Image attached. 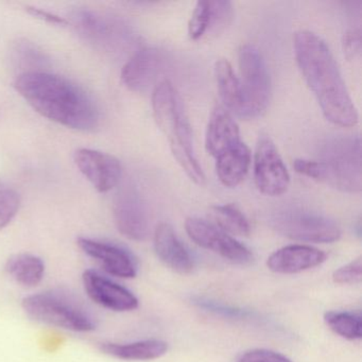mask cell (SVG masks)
Masks as SVG:
<instances>
[{"label": "cell", "mask_w": 362, "mask_h": 362, "mask_svg": "<svg viewBox=\"0 0 362 362\" xmlns=\"http://www.w3.org/2000/svg\"><path fill=\"white\" fill-rule=\"evenodd\" d=\"M215 76L220 98L226 110L241 117L243 110V93L239 78L235 74L232 64L226 59H220L215 64Z\"/></svg>", "instance_id": "cell-21"}, {"label": "cell", "mask_w": 362, "mask_h": 362, "mask_svg": "<svg viewBox=\"0 0 362 362\" xmlns=\"http://www.w3.org/2000/svg\"><path fill=\"white\" fill-rule=\"evenodd\" d=\"M154 250L165 266L179 274H189L194 270V260L189 252L177 238L173 226L160 223L154 230Z\"/></svg>", "instance_id": "cell-17"}, {"label": "cell", "mask_w": 362, "mask_h": 362, "mask_svg": "<svg viewBox=\"0 0 362 362\" xmlns=\"http://www.w3.org/2000/svg\"><path fill=\"white\" fill-rule=\"evenodd\" d=\"M6 272L24 287H35L44 279L45 264L39 256L30 253L12 255L6 262Z\"/></svg>", "instance_id": "cell-22"}, {"label": "cell", "mask_w": 362, "mask_h": 362, "mask_svg": "<svg viewBox=\"0 0 362 362\" xmlns=\"http://www.w3.org/2000/svg\"><path fill=\"white\" fill-rule=\"evenodd\" d=\"M152 109L158 128L168 139L173 156L197 185H204L205 175L197 160L192 127L179 92L168 80L154 88Z\"/></svg>", "instance_id": "cell-3"}, {"label": "cell", "mask_w": 362, "mask_h": 362, "mask_svg": "<svg viewBox=\"0 0 362 362\" xmlns=\"http://www.w3.org/2000/svg\"><path fill=\"white\" fill-rule=\"evenodd\" d=\"M293 48L298 69L326 119L343 128L355 126L357 109L327 44L315 33L300 30L294 35Z\"/></svg>", "instance_id": "cell-1"}, {"label": "cell", "mask_w": 362, "mask_h": 362, "mask_svg": "<svg viewBox=\"0 0 362 362\" xmlns=\"http://www.w3.org/2000/svg\"><path fill=\"white\" fill-rule=\"evenodd\" d=\"M77 243L83 253L98 262L109 274L122 279L136 276L137 266L134 257L120 245L88 237H80Z\"/></svg>", "instance_id": "cell-14"}, {"label": "cell", "mask_w": 362, "mask_h": 362, "mask_svg": "<svg viewBox=\"0 0 362 362\" xmlns=\"http://www.w3.org/2000/svg\"><path fill=\"white\" fill-rule=\"evenodd\" d=\"M251 160L249 147L241 141L216 158L218 179L226 187H236L245 180Z\"/></svg>", "instance_id": "cell-19"}, {"label": "cell", "mask_w": 362, "mask_h": 362, "mask_svg": "<svg viewBox=\"0 0 362 362\" xmlns=\"http://www.w3.org/2000/svg\"><path fill=\"white\" fill-rule=\"evenodd\" d=\"M23 309L40 323L76 332H92L96 321L88 308L75 296L61 290H49L26 296Z\"/></svg>", "instance_id": "cell-4"}, {"label": "cell", "mask_w": 362, "mask_h": 362, "mask_svg": "<svg viewBox=\"0 0 362 362\" xmlns=\"http://www.w3.org/2000/svg\"><path fill=\"white\" fill-rule=\"evenodd\" d=\"M343 49L347 58H355L361 49V33L359 30H351L343 37Z\"/></svg>", "instance_id": "cell-32"}, {"label": "cell", "mask_w": 362, "mask_h": 362, "mask_svg": "<svg viewBox=\"0 0 362 362\" xmlns=\"http://www.w3.org/2000/svg\"><path fill=\"white\" fill-rule=\"evenodd\" d=\"M18 94L44 117L67 128L94 130L100 114L94 99L81 88L47 71H29L16 77Z\"/></svg>", "instance_id": "cell-2"}, {"label": "cell", "mask_w": 362, "mask_h": 362, "mask_svg": "<svg viewBox=\"0 0 362 362\" xmlns=\"http://www.w3.org/2000/svg\"><path fill=\"white\" fill-rule=\"evenodd\" d=\"M214 226L235 236L247 237L251 234V226L243 211L233 204L215 205L209 209Z\"/></svg>", "instance_id": "cell-23"}, {"label": "cell", "mask_w": 362, "mask_h": 362, "mask_svg": "<svg viewBox=\"0 0 362 362\" xmlns=\"http://www.w3.org/2000/svg\"><path fill=\"white\" fill-rule=\"evenodd\" d=\"M319 162L323 181L342 192H361V141L359 137L341 136L324 144Z\"/></svg>", "instance_id": "cell-6"}, {"label": "cell", "mask_w": 362, "mask_h": 362, "mask_svg": "<svg viewBox=\"0 0 362 362\" xmlns=\"http://www.w3.org/2000/svg\"><path fill=\"white\" fill-rule=\"evenodd\" d=\"M163 64L164 54L160 49L154 47L141 48L133 54L122 69V83L131 92H146L158 79Z\"/></svg>", "instance_id": "cell-15"}, {"label": "cell", "mask_w": 362, "mask_h": 362, "mask_svg": "<svg viewBox=\"0 0 362 362\" xmlns=\"http://www.w3.org/2000/svg\"><path fill=\"white\" fill-rule=\"evenodd\" d=\"M113 211L116 226L124 236L135 241L147 238L150 232L149 211L134 186H124L117 192Z\"/></svg>", "instance_id": "cell-11"}, {"label": "cell", "mask_w": 362, "mask_h": 362, "mask_svg": "<svg viewBox=\"0 0 362 362\" xmlns=\"http://www.w3.org/2000/svg\"><path fill=\"white\" fill-rule=\"evenodd\" d=\"M74 160L82 175L99 192L113 189L122 179V164L115 156L82 148L75 152Z\"/></svg>", "instance_id": "cell-13"}, {"label": "cell", "mask_w": 362, "mask_h": 362, "mask_svg": "<svg viewBox=\"0 0 362 362\" xmlns=\"http://www.w3.org/2000/svg\"><path fill=\"white\" fill-rule=\"evenodd\" d=\"M362 279V257L356 258L353 262L341 267L332 274V281L340 285L359 284Z\"/></svg>", "instance_id": "cell-29"}, {"label": "cell", "mask_w": 362, "mask_h": 362, "mask_svg": "<svg viewBox=\"0 0 362 362\" xmlns=\"http://www.w3.org/2000/svg\"><path fill=\"white\" fill-rule=\"evenodd\" d=\"M13 59L18 66L29 71H42L41 67L45 66L47 59L45 54L37 45L28 40H20L14 45Z\"/></svg>", "instance_id": "cell-25"}, {"label": "cell", "mask_w": 362, "mask_h": 362, "mask_svg": "<svg viewBox=\"0 0 362 362\" xmlns=\"http://www.w3.org/2000/svg\"><path fill=\"white\" fill-rule=\"evenodd\" d=\"M20 196L16 190L0 182V230L11 223L20 209Z\"/></svg>", "instance_id": "cell-27"}, {"label": "cell", "mask_w": 362, "mask_h": 362, "mask_svg": "<svg viewBox=\"0 0 362 362\" xmlns=\"http://www.w3.org/2000/svg\"><path fill=\"white\" fill-rule=\"evenodd\" d=\"M26 9L27 12L31 14V16L40 18V20L45 21V22L49 23V24L61 25V26L67 25V21L65 18H60V16H56V14L44 11V10L35 7H27Z\"/></svg>", "instance_id": "cell-33"}, {"label": "cell", "mask_w": 362, "mask_h": 362, "mask_svg": "<svg viewBox=\"0 0 362 362\" xmlns=\"http://www.w3.org/2000/svg\"><path fill=\"white\" fill-rule=\"evenodd\" d=\"M325 252L309 245H291L277 250L268 258L267 266L279 274H296L325 262Z\"/></svg>", "instance_id": "cell-16"}, {"label": "cell", "mask_w": 362, "mask_h": 362, "mask_svg": "<svg viewBox=\"0 0 362 362\" xmlns=\"http://www.w3.org/2000/svg\"><path fill=\"white\" fill-rule=\"evenodd\" d=\"M99 349L105 355L128 361H146L158 359L168 351V343L158 339L132 343H101Z\"/></svg>", "instance_id": "cell-20"}, {"label": "cell", "mask_w": 362, "mask_h": 362, "mask_svg": "<svg viewBox=\"0 0 362 362\" xmlns=\"http://www.w3.org/2000/svg\"><path fill=\"white\" fill-rule=\"evenodd\" d=\"M240 131L232 114L223 107L211 112L205 134V148L214 158L241 143Z\"/></svg>", "instance_id": "cell-18"}, {"label": "cell", "mask_w": 362, "mask_h": 362, "mask_svg": "<svg viewBox=\"0 0 362 362\" xmlns=\"http://www.w3.org/2000/svg\"><path fill=\"white\" fill-rule=\"evenodd\" d=\"M82 281L88 298L103 308L122 313L139 307V298L133 292L94 269L84 271Z\"/></svg>", "instance_id": "cell-12"}, {"label": "cell", "mask_w": 362, "mask_h": 362, "mask_svg": "<svg viewBox=\"0 0 362 362\" xmlns=\"http://www.w3.org/2000/svg\"><path fill=\"white\" fill-rule=\"evenodd\" d=\"M185 228L189 238L199 247L209 250L224 259L241 266L253 262V254L245 245L205 220L188 218Z\"/></svg>", "instance_id": "cell-10"}, {"label": "cell", "mask_w": 362, "mask_h": 362, "mask_svg": "<svg viewBox=\"0 0 362 362\" xmlns=\"http://www.w3.org/2000/svg\"><path fill=\"white\" fill-rule=\"evenodd\" d=\"M211 25L207 37H217L230 25L233 18V6L226 0L211 1Z\"/></svg>", "instance_id": "cell-28"}, {"label": "cell", "mask_w": 362, "mask_h": 362, "mask_svg": "<svg viewBox=\"0 0 362 362\" xmlns=\"http://www.w3.org/2000/svg\"><path fill=\"white\" fill-rule=\"evenodd\" d=\"M293 168L296 169V173L305 175L309 179L321 182V183L323 181V167L319 160L298 158V160H294Z\"/></svg>", "instance_id": "cell-31"}, {"label": "cell", "mask_w": 362, "mask_h": 362, "mask_svg": "<svg viewBox=\"0 0 362 362\" xmlns=\"http://www.w3.org/2000/svg\"><path fill=\"white\" fill-rule=\"evenodd\" d=\"M326 325L342 338L356 341L362 338V317L359 313L327 311L324 315Z\"/></svg>", "instance_id": "cell-24"}, {"label": "cell", "mask_w": 362, "mask_h": 362, "mask_svg": "<svg viewBox=\"0 0 362 362\" xmlns=\"http://www.w3.org/2000/svg\"><path fill=\"white\" fill-rule=\"evenodd\" d=\"M271 224L279 234L293 240L332 243L341 237V228L336 222L302 209L279 211L273 216Z\"/></svg>", "instance_id": "cell-8"}, {"label": "cell", "mask_w": 362, "mask_h": 362, "mask_svg": "<svg viewBox=\"0 0 362 362\" xmlns=\"http://www.w3.org/2000/svg\"><path fill=\"white\" fill-rule=\"evenodd\" d=\"M71 24L88 45L105 54H124L136 44L137 37L132 27L112 14L79 9L71 16Z\"/></svg>", "instance_id": "cell-5"}, {"label": "cell", "mask_w": 362, "mask_h": 362, "mask_svg": "<svg viewBox=\"0 0 362 362\" xmlns=\"http://www.w3.org/2000/svg\"><path fill=\"white\" fill-rule=\"evenodd\" d=\"M237 362H292L286 356L270 349H256L245 351Z\"/></svg>", "instance_id": "cell-30"}, {"label": "cell", "mask_w": 362, "mask_h": 362, "mask_svg": "<svg viewBox=\"0 0 362 362\" xmlns=\"http://www.w3.org/2000/svg\"><path fill=\"white\" fill-rule=\"evenodd\" d=\"M238 65L243 100L241 118L259 117L270 103L271 79L268 67L259 50L251 44L241 46Z\"/></svg>", "instance_id": "cell-7"}, {"label": "cell", "mask_w": 362, "mask_h": 362, "mask_svg": "<svg viewBox=\"0 0 362 362\" xmlns=\"http://www.w3.org/2000/svg\"><path fill=\"white\" fill-rule=\"evenodd\" d=\"M254 180L256 187L264 196L279 197L287 192L290 175L272 139H258L254 154Z\"/></svg>", "instance_id": "cell-9"}, {"label": "cell", "mask_w": 362, "mask_h": 362, "mask_svg": "<svg viewBox=\"0 0 362 362\" xmlns=\"http://www.w3.org/2000/svg\"><path fill=\"white\" fill-rule=\"evenodd\" d=\"M211 1L200 0L197 3L188 23V35L192 41H199L207 37L211 25Z\"/></svg>", "instance_id": "cell-26"}]
</instances>
